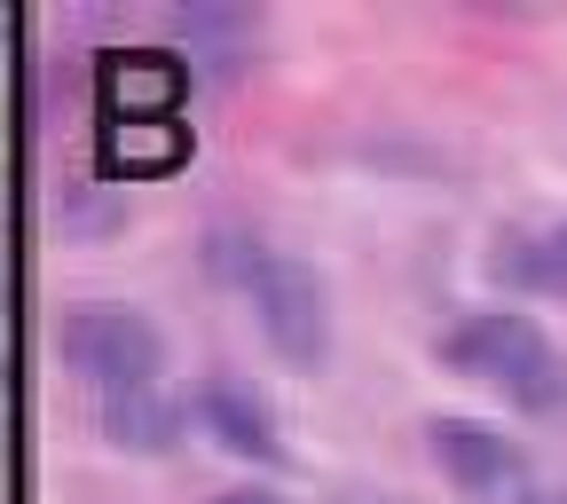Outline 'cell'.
<instances>
[{"label": "cell", "mask_w": 567, "mask_h": 504, "mask_svg": "<svg viewBox=\"0 0 567 504\" xmlns=\"http://www.w3.org/2000/svg\"><path fill=\"white\" fill-rule=\"evenodd\" d=\"M442 363L465 379H488L513 410L551 418L567 410V354L544 339V323L513 316V308H488V316H457V331H442Z\"/></svg>", "instance_id": "cell-1"}, {"label": "cell", "mask_w": 567, "mask_h": 504, "mask_svg": "<svg viewBox=\"0 0 567 504\" xmlns=\"http://www.w3.org/2000/svg\"><path fill=\"white\" fill-rule=\"evenodd\" d=\"M55 354H63L87 387L134 394V387H158V371H166V331L142 316V308H126V300H80V308L55 316Z\"/></svg>", "instance_id": "cell-2"}, {"label": "cell", "mask_w": 567, "mask_h": 504, "mask_svg": "<svg viewBox=\"0 0 567 504\" xmlns=\"http://www.w3.org/2000/svg\"><path fill=\"white\" fill-rule=\"evenodd\" d=\"M245 300H252V316H260L268 354H284L292 371H323V354H331V308H323V284H316L308 260L268 253L260 276L245 284Z\"/></svg>", "instance_id": "cell-3"}, {"label": "cell", "mask_w": 567, "mask_h": 504, "mask_svg": "<svg viewBox=\"0 0 567 504\" xmlns=\"http://www.w3.org/2000/svg\"><path fill=\"white\" fill-rule=\"evenodd\" d=\"M425 450H434L442 481L465 488V496H505L528 481V457L513 434H496L481 418H425Z\"/></svg>", "instance_id": "cell-4"}, {"label": "cell", "mask_w": 567, "mask_h": 504, "mask_svg": "<svg viewBox=\"0 0 567 504\" xmlns=\"http://www.w3.org/2000/svg\"><path fill=\"white\" fill-rule=\"evenodd\" d=\"M95 88H103L111 126H126V119H174V103H182V88H189V71H182V55H134V48H111V55H95Z\"/></svg>", "instance_id": "cell-5"}, {"label": "cell", "mask_w": 567, "mask_h": 504, "mask_svg": "<svg viewBox=\"0 0 567 504\" xmlns=\"http://www.w3.org/2000/svg\"><path fill=\"white\" fill-rule=\"evenodd\" d=\"M189 418H197V425H205V434L221 442L229 457H252V465H276V457H284L268 402H260L252 387H237V379H213V387H197Z\"/></svg>", "instance_id": "cell-6"}, {"label": "cell", "mask_w": 567, "mask_h": 504, "mask_svg": "<svg viewBox=\"0 0 567 504\" xmlns=\"http://www.w3.org/2000/svg\"><path fill=\"white\" fill-rule=\"evenodd\" d=\"M189 410L166 387H134V394H103V442L126 457H174L182 450Z\"/></svg>", "instance_id": "cell-7"}, {"label": "cell", "mask_w": 567, "mask_h": 504, "mask_svg": "<svg viewBox=\"0 0 567 504\" xmlns=\"http://www.w3.org/2000/svg\"><path fill=\"white\" fill-rule=\"evenodd\" d=\"M182 151H189V142H182L174 119H126V126L103 134V166L111 174H174Z\"/></svg>", "instance_id": "cell-8"}, {"label": "cell", "mask_w": 567, "mask_h": 504, "mask_svg": "<svg viewBox=\"0 0 567 504\" xmlns=\"http://www.w3.org/2000/svg\"><path fill=\"white\" fill-rule=\"evenodd\" d=\"M260 260H268V245H252V237H237V229H213V237L197 245V268H205L213 284H252Z\"/></svg>", "instance_id": "cell-9"}, {"label": "cell", "mask_w": 567, "mask_h": 504, "mask_svg": "<svg viewBox=\"0 0 567 504\" xmlns=\"http://www.w3.org/2000/svg\"><path fill=\"white\" fill-rule=\"evenodd\" d=\"M544 260H551V253H536V245L520 237V245H505V260H496V276H505V284H551L559 268H544Z\"/></svg>", "instance_id": "cell-10"}, {"label": "cell", "mask_w": 567, "mask_h": 504, "mask_svg": "<svg viewBox=\"0 0 567 504\" xmlns=\"http://www.w3.org/2000/svg\"><path fill=\"white\" fill-rule=\"evenodd\" d=\"M205 504H284V496H268V488H221V496H205Z\"/></svg>", "instance_id": "cell-11"}, {"label": "cell", "mask_w": 567, "mask_h": 504, "mask_svg": "<svg viewBox=\"0 0 567 504\" xmlns=\"http://www.w3.org/2000/svg\"><path fill=\"white\" fill-rule=\"evenodd\" d=\"M331 504H402V496H386V488H339Z\"/></svg>", "instance_id": "cell-12"}, {"label": "cell", "mask_w": 567, "mask_h": 504, "mask_svg": "<svg viewBox=\"0 0 567 504\" xmlns=\"http://www.w3.org/2000/svg\"><path fill=\"white\" fill-rule=\"evenodd\" d=\"M551 260H559V276H567V229H559V237H551Z\"/></svg>", "instance_id": "cell-13"}]
</instances>
